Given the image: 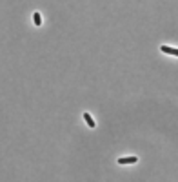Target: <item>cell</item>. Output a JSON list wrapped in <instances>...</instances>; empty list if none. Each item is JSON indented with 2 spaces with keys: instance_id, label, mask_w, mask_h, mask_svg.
Listing matches in <instances>:
<instances>
[{
  "instance_id": "1",
  "label": "cell",
  "mask_w": 178,
  "mask_h": 182,
  "mask_svg": "<svg viewBox=\"0 0 178 182\" xmlns=\"http://www.w3.org/2000/svg\"><path fill=\"white\" fill-rule=\"evenodd\" d=\"M136 162V157H120L118 159V164L124 166V164H135Z\"/></svg>"
},
{
  "instance_id": "2",
  "label": "cell",
  "mask_w": 178,
  "mask_h": 182,
  "mask_svg": "<svg viewBox=\"0 0 178 182\" xmlns=\"http://www.w3.org/2000/svg\"><path fill=\"white\" fill-rule=\"evenodd\" d=\"M160 51H162V53H167V55H175V57H178V49L169 47V46H162V47H160Z\"/></svg>"
},
{
  "instance_id": "3",
  "label": "cell",
  "mask_w": 178,
  "mask_h": 182,
  "mask_svg": "<svg viewBox=\"0 0 178 182\" xmlns=\"http://www.w3.org/2000/svg\"><path fill=\"white\" fill-rule=\"evenodd\" d=\"M84 120L87 122V126H89V128H94V120H93V117H91L89 113H84Z\"/></svg>"
},
{
  "instance_id": "4",
  "label": "cell",
  "mask_w": 178,
  "mask_h": 182,
  "mask_svg": "<svg viewBox=\"0 0 178 182\" xmlns=\"http://www.w3.org/2000/svg\"><path fill=\"white\" fill-rule=\"evenodd\" d=\"M33 20H35V26H42V17H40V13H38V11H35Z\"/></svg>"
}]
</instances>
